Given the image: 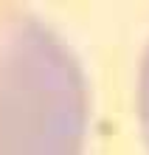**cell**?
Instances as JSON below:
<instances>
[{
  "instance_id": "obj_1",
  "label": "cell",
  "mask_w": 149,
  "mask_h": 155,
  "mask_svg": "<svg viewBox=\"0 0 149 155\" xmlns=\"http://www.w3.org/2000/svg\"><path fill=\"white\" fill-rule=\"evenodd\" d=\"M90 87L70 42L40 14L0 3V155H85Z\"/></svg>"
},
{
  "instance_id": "obj_2",
  "label": "cell",
  "mask_w": 149,
  "mask_h": 155,
  "mask_svg": "<svg viewBox=\"0 0 149 155\" xmlns=\"http://www.w3.org/2000/svg\"><path fill=\"white\" fill-rule=\"evenodd\" d=\"M138 116H141L144 141L149 147V42L141 57V71H138Z\"/></svg>"
}]
</instances>
